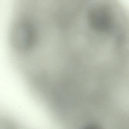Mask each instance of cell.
<instances>
[{"label":"cell","mask_w":129,"mask_h":129,"mask_svg":"<svg viewBox=\"0 0 129 129\" xmlns=\"http://www.w3.org/2000/svg\"><path fill=\"white\" fill-rule=\"evenodd\" d=\"M12 67L49 118L99 129L129 92V13L119 0H24L8 31Z\"/></svg>","instance_id":"1"}]
</instances>
